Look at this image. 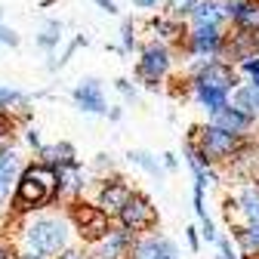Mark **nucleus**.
<instances>
[{
	"instance_id": "7c9ffc66",
	"label": "nucleus",
	"mask_w": 259,
	"mask_h": 259,
	"mask_svg": "<svg viewBox=\"0 0 259 259\" xmlns=\"http://www.w3.org/2000/svg\"><path fill=\"white\" fill-rule=\"evenodd\" d=\"M0 44H7V47H19V34L13 28H4L0 25Z\"/></svg>"
},
{
	"instance_id": "ddd939ff",
	"label": "nucleus",
	"mask_w": 259,
	"mask_h": 259,
	"mask_svg": "<svg viewBox=\"0 0 259 259\" xmlns=\"http://www.w3.org/2000/svg\"><path fill=\"white\" fill-rule=\"evenodd\" d=\"M130 198V185L123 179H105L102 188H99V207L105 216H117V210L123 207V201Z\"/></svg>"
},
{
	"instance_id": "0eeeda50",
	"label": "nucleus",
	"mask_w": 259,
	"mask_h": 259,
	"mask_svg": "<svg viewBox=\"0 0 259 259\" xmlns=\"http://www.w3.org/2000/svg\"><path fill=\"white\" fill-rule=\"evenodd\" d=\"M210 123H213V126H219V130H225V133L247 136V133H250V126L256 123V117L244 114V111H241V108H235V105H222V108L210 111Z\"/></svg>"
},
{
	"instance_id": "37998d69",
	"label": "nucleus",
	"mask_w": 259,
	"mask_h": 259,
	"mask_svg": "<svg viewBox=\"0 0 259 259\" xmlns=\"http://www.w3.org/2000/svg\"><path fill=\"white\" fill-rule=\"evenodd\" d=\"M0 207H4V204H0ZM0 229H4V210H0Z\"/></svg>"
},
{
	"instance_id": "c756f323",
	"label": "nucleus",
	"mask_w": 259,
	"mask_h": 259,
	"mask_svg": "<svg viewBox=\"0 0 259 259\" xmlns=\"http://www.w3.org/2000/svg\"><path fill=\"white\" fill-rule=\"evenodd\" d=\"M241 4H244V0H219V10H222L225 19H235L238 10H241Z\"/></svg>"
},
{
	"instance_id": "393cba45",
	"label": "nucleus",
	"mask_w": 259,
	"mask_h": 259,
	"mask_svg": "<svg viewBox=\"0 0 259 259\" xmlns=\"http://www.w3.org/2000/svg\"><path fill=\"white\" fill-rule=\"evenodd\" d=\"M151 28L157 31L160 37H167V40H176V37H179V25H176V19H170V16L154 19V22H151Z\"/></svg>"
},
{
	"instance_id": "7ed1b4c3",
	"label": "nucleus",
	"mask_w": 259,
	"mask_h": 259,
	"mask_svg": "<svg viewBox=\"0 0 259 259\" xmlns=\"http://www.w3.org/2000/svg\"><path fill=\"white\" fill-rule=\"evenodd\" d=\"M117 219H120L123 229H130V232H151L157 225V210H154V204L145 198V194L130 191V198L117 210Z\"/></svg>"
},
{
	"instance_id": "4468645a",
	"label": "nucleus",
	"mask_w": 259,
	"mask_h": 259,
	"mask_svg": "<svg viewBox=\"0 0 259 259\" xmlns=\"http://www.w3.org/2000/svg\"><path fill=\"white\" fill-rule=\"evenodd\" d=\"M259 50V37H256V31H247V28H238L232 40H222V50L225 56H232V59H247Z\"/></svg>"
},
{
	"instance_id": "39448f33",
	"label": "nucleus",
	"mask_w": 259,
	"mask_h": 259,
	"mask_svg": "<svg viewBox=\"0 0 259 259\" xmlns=\"http://www.w3.org/2000/svg\"><path fill=\"white\" fill-rule=\"evenodd\" d=\"M71 216H74V222H77V232H80V238L83 241H90V244H96V241H102L105 235H108V219L111 216H105L99 207H87V204H77L74 210H71Z\"/></svg>"
},
{
	"instance_id": "b1692460",
	"label": "nucleus",
	"mask_w": 259,
	"mask_h": 259,
	"mask_svg": "<svg viewBox=\"0 0 259 259\" xmlns=\"http://www.w3.org/2000/svg\"><path fill=\"white\" fill-rule=\"evenodd\" d=\"M59 44H62V22L50 19V22L44 25V31L37 34V47H44V50H53V47H59Z\"/></svg>"
},
{
	"instance_id": "dca6fc26",
	"label": "nucleus",
	"mask_w": 259,
	"mask_h": 259,
	"mask_svg": "<svg viewBox=\"0 0 259 259\" xmlns=\"http://www.w3.org/2000/svg\"><path fill=\"white\" fill-rule=\"evenodd\" d=\"M19 154L16 151H4L0 154V204L7 201V194H10V185L16 182V176H19Z\"/></svg>"
},
{
	"instance_id": "412c9836",
	"label": "nucleus",
	"mask_w": 259,
	"mask_h": 259,
	"mask_svg": "<svg viewBox=\"0 0 259 259\" xmlns=\"http://www.w3.org/2000/svg\"><path fill=\"white\" fill-rule=\"evenodd\" d=\"M235 108H241L244 114L256 117L259 114V87H235V99H232Z\"/></svg>"
},
{
	"instance_id": "423d86ee",
	"label": "nucleus",
	"mask_w": 259,
	"mask_h": 259,
	"mask_svg": "<svg viewBox=\"0 0 259 259\" xmlns=\"http://www.w3.org/2000/svg\"><path fill=\"white\" fill-rule=\"evenodd\" d=\"M191 83H201V87H213V90H235L238 87V74L229 62H201L198 71H194V80Z\"/></svg>"
},
{
	"instance_id": "c85d7f7f",
	"label": "nucleus",
	"mask_w": 259,
	"mask_h": 259,
	"mask_svg": "<svg viewBox=\"0 0 259 259\" xmlns=\"http://www.w3.org/2000/svg\"><path fill=\"white\" fill-rule=\"evenodd\" d=\"M241 68L253 77V87H259V56H256V53L247 56V59H241Z\"/></svg>"
},
{
	"instance_id": "2eb2a0df",
	"label": "nucleus",
	"mask_w": 259,
	"mask_h": 259,
	"mask_svg": "<svg viewBox=\"0 0 259 259\" xmlns=\"http://www.w3.org/2000/svg\"><path fill=\"white\" fill-rule=\"evenodd\" d=\"M191 25L194 28H201V25H222V10H219V0H194V7H191Z\"/></svg>"
},
{
	"instance_id": "2f4dec72",
	"label": "nucleus",
	"mask_w": 259,
	"mask_h": 259,
	"mask_svg": "<svg viewBox=\"0 0 259 259\" xmlns=\"http://www.w3.org/2000/svg\"><path fill=\"white\" fill-rule=\"evenodd\" d=\"M117 90L123 93V99H126V102H136V90H133V83H130V80L120 77V80H117Z\"/></svg>"
},
{
	"instance_id": "72a5a7b5",
	"label": "nucleus",
	"mask_w": 259,
	"mask_h": 259,
	"mask_svg": "<svg viewBox=\"0 0 259 259\" xmlns=\"http://www.w3.org/2000/svg\"><path fill=\"white\" fill-rule=\"evenodd\" d=\"M56 259H90V256H83L80 250H68V247H65V250H62Z\"/></svg>"
},
{
	"instance_id": "4c0bfd02",
	"label": "nucleus",
	"mask_w": 259,
	"mask_h": 259,
	"mask_svg": "<svg viewBox=\"0 0 259 259\" xmlns=\"http://www.w3.org/2000/svg\"><path fill=\"white\" fill-rule=\"evenodd\" d=\"M0 259H16V256H13V247H10V244H0Z\"/></svg>"
},
{
	"instance_id": "a18cd8bd",
	"label": "nucleus",
	"mask_w": 259,
	"mask_h": 259,
	"mask_svg": "<svg viewBox=\"0 0 259 259\" xmlns=\"http://www.w3.org/2000/svg\"><path fill=\"white\" fill-rule=\"evenodd\" d=\"M256 37H259V28H256Z\"/></svg>"
},
{
	"instance_id": "de8ad7c7",
	"label": "nucleus",
	"mask_w": 259,
	"mask_h": 259,
	"mask_svg": "<svg viewBox=\"0 0 259 259\" xmlns=\"http://www.w3.org/2000/svg\"><path fill=\"white\" fill-rule=\"evenodd\" d=\"M126 259H130V256H126Z\"/></svg>"
},
{
	"instance_id": "c03bdc74",
	"label": "nucleus",
	"mask_w": 259,
	"mask_h": 259,
	"mask_svg": "<svg viewBox=\"0 0 259 259\" xmlns=\"http://www.w3.org/2000/svg\"><path fill=\"white\" fill-rule=\"evenodd\" d=\"M247 259H259V253H256V256H247Z\"/></svg>"
},
{
	"instance_id": "9b49d317",
	"label": "nucleus",
	"mask_w": 259,
	"mask_h": 259,
	"mask_svg": "<svg viewBox=\"0 0 259 259\" xmlns=\"http://www.w3.org/2000/svg\"><path fill=\"white\" fill-rule=\"evenodd\" d=\"M130 259H179V250L164 235H148V238L136 241L133 256H130Z\"/></svg>"
},
{
	"instance_id": "9d476101",
	"label": "nucleus",
	"mask_w": 259,
	"mask_h": 259,
	"mask_svg": "<svg viewBox=\"0 0 259 259\" xmlns=\"http://www.w3.org/2000/svg\"><path fill=\"white\" fill-rule=\"evenodd\" d=\"M74 102L77 108L90 111V114H108V105H105V96H102V83L96 77H87L74 87Z\"/></svg>"
},
{
	"instance_id": "58836bf2",
	"label": "nucleus",
	"mask_w": 259,
	"mask_h": 259,
	"mask_svg": "<svg viewBox=\"0 0 259 259\" xmlns=\"http://www.w3.org/2000/svg\"><path fill=\"white\" fill-rule=\"evenodd\" d=\"M133 4H136L139 10H151V7H157V0H133Z\"/></svg>"
},
{
	"instance_id": "c9c22d12",
	"label": "nucleus",
	"mask_w": 259,
	"mask_h": 259,
	"mask_svg": "<svg viewBox=\"0 0 259 259\" xmlns=\"http://www.w3.org/2000/svg\"><path fill=\"white\" fill-rule=\"evenodd\" d=\"M188 247H191V250H201V238H198V229H188Z\"/></svg>"
},
{
	"instance_id": "e433bc0d",
	"label": "nucleus",
	"mask_w": 259,
	"mask_h": 259,
	"mask_svg": "<svg viewBox=\"0 0 259 259\" xmlns=\"http://www.w3.org/2000/svg\"><path fill=\"white\" fill-rule=\"evenodd\" d=\"M96 4H99L105 13H117V4H114V0H96Z\"/></svg>"
},
{
	"instance_id": "6ab92c4d",
	"label": "nucleus",
	"mask_w": 259,
	"mask_h": 259,
	"mask_svg": "<svg viewBox=\"0 0 259 259\" xmlns=\"http://www.w3.org/2000/svg\"><path fill=\"white\" fill-rule=\"evenodd\" d=\"M44 164L47 167H62V164H74V148L68 142H59V145H40L37 148Z\"/></svg>"
},
{
	"instance_id": "f8f14e48",
	"label": "nucleus",
	"mask_w": 259,
	"mask_h": 259,
	"mask_svg": "<svg viewBox=\"0 0 259 259\" xmlns=\"http://www.w3.org/2000/svg\"><path fill=\"white\" fill-rule=\"evenodd\" d=\"M96 244H99V253H96L99 259H126L130 247H133V232L123 229V225H120L117 232L108 229V235L102 241H96Z\"/></svg>"
},
{
	"instance_id": "79ce46f5",
	"label": "nucleus",
	"mask_w": 259,
	"mask_h": 259,
	"mask_svg": "<svg viewBox=\"0 0 259 259\" xmlns=\"http://www.w3.org/2000/svg\"><path fill=\"white\" fill-rule=\"evenodd\" d=\"M7 151V145H4V136H0V154H4Z\"/></svg>"
},
{
	"instance_id": "20e7f679",
	"label": "nucleus",
	"mask_w": 259,
	"mask_h": 259,
	"mask_svg": "<svg viewBox=\"0 0 259 259\" xmlns=\"http://www.w3.org/2000/svg\"><path fill=\"white\" fill-rule=\"evenodd\" d=\"M167 71H170V50H167L164 44H148V47L142 50L139 68H136L139 80H142L148 90H157L160 77H164Z\"/></svg>"
},
{
	"instance_id": "ea45409f",
	"label": "nucleus",
	"mask_w": 259,
	"mask_h": 259,
	"mask_svg": "<svg viewBox=\"0 0 259 259\" xmlns=\"http://www.w3.org/2000/svg\"><path fill=\"white\" fill-rule=\"evenodd\" d=\"M164 164H167V170H176V157L173 154H164Z\"/></svg>"
},
{
	"instance_id": "4be33fe9",
	"label": "nucleus",
	"mask_w": 259,
	"mask_h": 259,
	"mask_svg": "<svg viewBox=\"0 0 259 259\" xmlns=\"http://www.w3.org/2000/svg\"><path fill=\"white\" fill-rule=\"evenodd\" d=\"M238 28H247V31H256L259 28V0H244L238 16L232 19Z\"/></svg>"
},
{
	"instance_id": "aec40b11",
	"label": "nucleus",
	"mask_w": 259,
	"mask_h": 259,
	"mask_svg": "<svg viewBox=\"0 0 259 259\" xmlns=\"http://www.w3.org/2000/svg\"><path fill=\"white\" fill-rule=\"evenodd\" d=\"M194 90V99H198L207 111H216L222 105H229V93L225 90H213V87H201V83H191Z\"/></svg>"
},
{
	"instance_id": "a19ab883",
	"label": "nucleus",
	"mask_w": 259,
	"mask_h": 259,
	"mask_svg": "<svg viewBox=\"0 0 259 259\" xmlns=\"http://www.w3.org/2000/svg\"><path fill=\"white\" fill-rule=\"evenodd\" d=\"M16 259H47V256H40V253H25V256H16Z\"/></svg>"
},
{
	"instance_id": "f3484780",
	"label": "nucleus",
	"mask_w": 259,
	"mask_h": 259,
	"mask_svg": "<svg viewBox=\"0 0 259 259\" xmlns=\"http://www.w3.org/2000/svg\"><path fill=\"white\" fill-rule=\"evenodd\" d=\"M235 207H238V213H241L247 222L259 219V188H256L253 182H247V185L238 191V198H235Z\"/></svg>"
},
{
	"instance_id": "bb28decb",
	"label": "nucleus",
	"mask_w": 259,
	"mask_h": 259,
	"mask_svg": "<svg viewBox=\"0 0 259 259\" xmlns=\"http://www.w3.org/2000/svg\"><path fill=\"white\" fill-rule=\"evenodd\" d=\"M191 7H194V0H167V16L170 19H182V16L191 13Z\"/></svg>"
},
{
	"instance_id": "49530a36",
	"label": "nucleus",
	"mask_w": 259,
	"mask_h": 259,
	"mask_svg": "<svg viewBox=\"0 0 259 259\" xmlns=\"http://www.w3.org/2000/svg\"><path fill=\"white\" fill-rule=\"evenodd\" d=\"M0 16H4V10H0Z\"/></svg>"
},
{
	"instance_id": "473e14b6",
	"label": "nucleus",
	"mask_w": 259,
	"mask_h": 259,
	"mask_svg": "<svg viewBox=\"0 0 259 259\" xmlns=\"http://www.w3.org/2000/svg\"><path fill=\"white\" fill-rule=\"evenodd\" d=\"M201 235H204L207 241H216V229H213V222H210V216H204V219H201Z\"/></svg>"
},
{
	"instance_id": "a211bd4d",
	"label": "nucleus",
	"mask_w": 259,
	"mask_h": 259,
	"mask_svg": "<svg viewBox=\"0 0 259 259\" xmlns=\"http://www.w3.org/2000/svg\"><path fill=\"white\" fill-rule=\"evenodd\" d=\"M235 241L244 256H256L259 253V219H253L247 225H235Z\"/></svg>"
},
{
	"instance_id": "6e6552de",
	"label": "nucleus",
	"mask_w": 259,
	"mask_h": 259,
	"mask_svg": "<svg viewBox=\"0 0 259 259\" xmlns=\"http://www.w3.org/2000/svg\"><path fill=\"white\" fill-rule=\"evenodd\" d=\"M232 176L241 182H259V145H238L229 157Z\"/></svg>"
},
{
	"instance_id": "5701e85b",
	"label": "nucleus",
	"mask_w": 259,
	"mask_h": 259,
	"mask_svg": "<svg viewBox=\"0 0 259 259\" xmlns=\"http://www.w3.org/2000/svg\"><path fill=\"white\" fill-rule=\"evenodd\" d=\"M126 157H130V164L142 167V170H145V173H151L154 179H160V176H164V167H160V160H157V157H151L148 151H130Z\"/></svg>"
},
{
	"instance_id": "f704fd0d",
	"label": "nucleus",
	"mask_w": 259,
	"mask_h": 259,
	"mask_svg": "<svg viewBox=\"0 0 259 259\" xmlns=\"http://www.w3.org/2000/svg\"><path fill=\"white\" fill-rule=\"evenodd\" d=\"M25 139H28V145H31V148H40V145H44V142H40V133H37V130H28V136H25Z\"/></svg>"
},
{
	"instance_id": "a878e982",
	"label": "nucleus",
	"mask_w": 259,
	"mask_h": 259,
	"mask_svg": "<svg viewBox=\"0 0 259 259\" xmlns=\"http://www.w3.org/2000/svg\"><path fill=\"white\" fill-rule=\"evenodd\" d=\"M28 102V96L19 93V90H10V87H0V111H7L10 105H22Z\"/></svg>"
},
{
	"instance_id": "f03ea898",
	"label": "nucleus",
	"mask_w": 259,
	"mask_h": 259,
	"mask_svg": "<svg viewBox=\"0 0 259 259\" xmlns=\"http://www.w3.org/2000/svg\"><path fill=\"white\" fill-rule=\"evenodd\" d=\"M25 244L31 253H40V256H59L65 247H68L71 235H68V225H65L62 219L56 216H37V219H31L25 225Z\"/></svg>"
},
{
	"instance_id": "f257e3e1",
	"label": "nucleus",
	"mask_w": 259,
	"mask_h": 259,
	"mask_svg": "<svg viewBox=\"0 0 259 259\" xmlns=\"http://www.w3.org/2000/svg\"><path fill=\"white\" fill-rule=\"evenodd\" d=\"M56 170L47 164H31L16 182V210H37L56 198Z\"/></svg>"
},
{
	"instance_id": "cd10ccee",
	"label": "nucleus",
	"mask_w": 259,
	"mask_h": 259,
	"mask_svg": "<svg viewBox=\"0 0 259 259\" xmlns=\"http://www.w3.org/2000/svg\"><path fill=\"white\" fill-rule=\"evenodd\" d=\"M133 47H136V28H133V22H123L120 25V50L130 53Z\"/></svg>"
},
{
	"instance_id": "1a4fd4ad",
	"label": "nucleus",
	"mask_w": 259,
	"mask_h": 259,
	"mask_svg": "<svg viewBox=\"0 0 259 259\" xmlns=\"http://www.w3.org/2000/svg\"><path fill=\"white\" fill-rule=\"evenodd\" d=\"M225 34L216 25H201V28H191L188 34V50L191 56H219Z\"/></svg>"
}]
</instances>
